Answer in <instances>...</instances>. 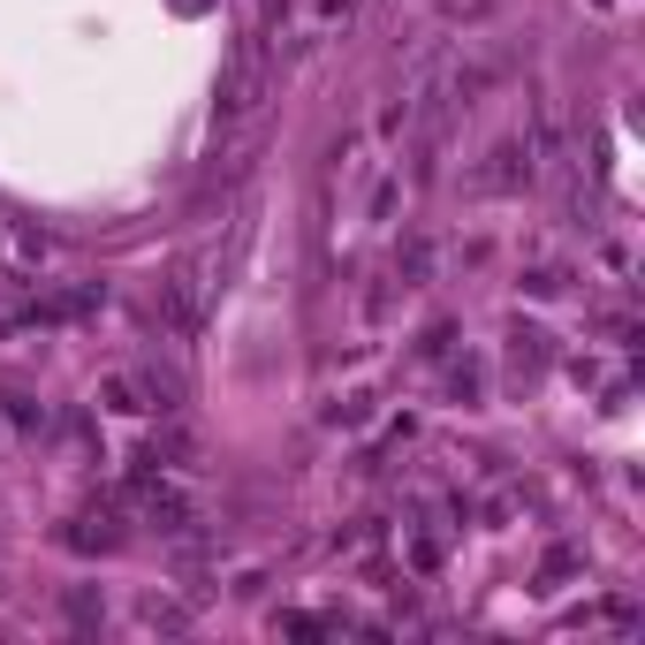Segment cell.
Wrapping results in <instances>:
<instances>
[{"instance_id": "obj_4", "label": "cell", "mask_w": 645, "mask_h": 645, "mask_svg": "<svg viewBox=\"0 0 645 645\" xmlns=\"http://www.w3.org/2000/svg\"><path fill=\"white\" fill-rule=\"evenodd\" d=\"M395 274H403V289H418V282L433 274V243H426V236H410V243L395 251Z\"/></svg>"}, {"instance_id": "obj_3", "label": "cell", "mask_w": 645, "mask_h": 645, "mask_svg": "<svg viewBox=\"0 0 645 645\" xmlns=\"http://www.w3.org/2000/svg\"><path fill=\"white\" fill-rule=\"evenodd\" d=\"M539 372H547V326H516V334H509V380L531 387Z\"/></svg>"}, {"instance_id": "obj_2", "label": "cell", "mask_w": 645, "mask_h": 645, "mask_svg": "<svg viewBox=\"0 0 645 645\" xmlns=\"http://www.w3.org/2000/svg\"><path fill=\"white\" fill-rule=\"evenodd\" d=\"M259 92H266V61H259V46H243V53H236V69H228V84H220V115H228V122H243V115L259 107Z\"/></svg>"}, {"instance_id": "obj_7", "label": "cell", "mask_w": 645, "mask_h": 645, "mask_svg": "<svg viewBox=\"0 0 645 645\" xmlns=\"http://www.w3.org/2000/svg\"><path fill=\"white\" fill-rule=\"evenodd\" d=\"M107 403H115V410H153V403L138 395V380H107Z\"/></svg>"}, {"instance_id": "obj_1", "label": "cell", "mask_w": 645, "mask_h": 645, "mask_svg": "<svg viewBox=\"0 0 645 645\" xmlns=\"http://www.w3.org/2000/svg\"><path fill=\"white\" fill-rule=\"evenodd\" d=\"M531 160H539L531 138H501V145L486 153V167L471 175V190H524V182H531Z\"/></svg>"}, {"instance_id": "obj_6", "label": "cell", "mask_w": 645, "mask_h": 645, "mask_svg": "<svg viewBox=\"0 0 645 645\" xmlns=\"http://www.w3.org/2000/svg\"><path fill=\"white\" fill-rule=\"evenodd\" d=\"M449 395H456V403H479V365H456V372H449Z\"/></svg>"}, {"instance_id": "obj_8", "label": "cell", "mask_w": 645, "mask_h": 645, "mask_svg": "<svg viewBox=\"0 0 645 645\" xmlns=\"http://www.w3.org/2000/svg\"><path fill=\"white\" fill-rule=\"evenodd\" d=\"M145 623H153V631H182V608H167V600H145Z\"/></svg>"}, {"instance_id": "obj_5", "label": "cell", "mask_w": 645, "mask_h": 645, "mask_svg": "<svg viewBox=\"0 0 645 645\" xmlns=\"http://www.w3.org/2000/svg\"><path fill=\"white\" fill-rule=\"evenodd\" d=\"M524 289H531V297H562V289H570V274H562V266H539Z\"/></svg>"}]
</instances>
